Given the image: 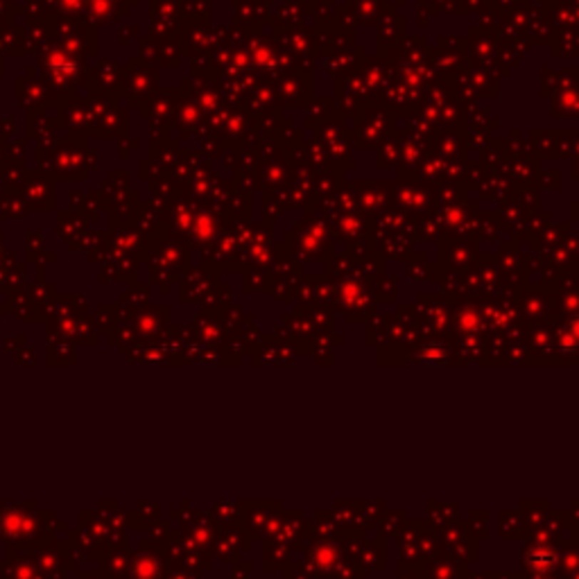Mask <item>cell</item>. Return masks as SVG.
Masks as SVG:
<instances>
[{
  "label": "cell",
  "mask_w": 579,
  "mask_h": 579,
  "mask_svg": "<svg viewBox=\"0 0 579 579\" xmlns=\"http://www.w3.org/2000/svg\"><path fill=\"white\" fill-rule=\"evenodd\" d=\"M50 63H52V68H55L57 73H71L75 66H73V61H68L66 57H61V55H55L50 59Z\"/></svg>",
  "instance_id": "1"
}]
</instances>
